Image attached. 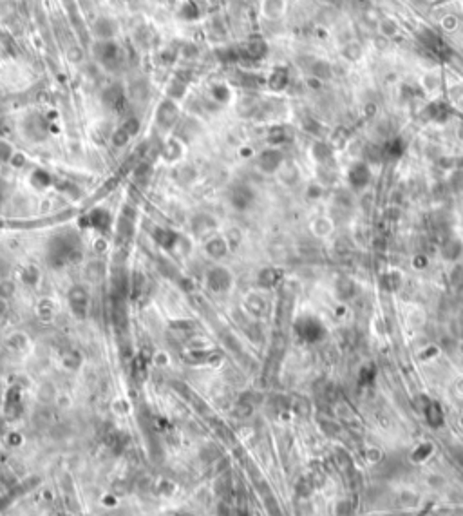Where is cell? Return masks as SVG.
<instances>
[{
    "label": "cell",
    "instance_id": "6da1fadb",
    "mask_svg": "<svg viewBox=\"0 0 463 516\" xmlns=\"http://www.w3.org/2000/svg\"><path fill=\"white\" fill-rule=\"evenodd\" d=\"M82 259L80 241L75 234H58L47 245V263L53 268H60L65 263Z\"/></svg>",
    "mask_w": 463,
    "mask_h": 516
},
{
    "label": "cell",
    "instance_id": "7a4b0ae2",
    "mask_svg": "<svg viewBox=\"0 0 463 516\" xmlns=\"http://www.w3.org/2000/svg\"><path fill=\"white\" fill-rule=\"evenodd\" d=\"M295 333L306 342H319L324 335H326V328L317 317L311 315H302L299 317L293 324Z\"/></svg>",
    "mask_w": 463,
    "mask_h": 516
},
{
    "label": "cell",
    "instance_id": "3957f363",
    "mask_svg": "<svg viewBox=\"0 0 463 516\" xmlns=\"http://www.w3.org/2000/svg\"><path fill=\"white\" fill-rule=\"evenodd\" d=\"M67 301L73 313L78 319H85L87 317V310H89V294L84 286H73L67 294Z\"/></svg>",
    "mask_w": 463,
    "mask_h": 516
},
{
    "label": "cell",
    "instance_id": "277c9868",
    "mask_svg": "<svg viewBox=\"0 0 463 516\" xmlns=\"http://www.w3.org/2000/svg\"><path fill=\"white\" fill-rule=\"evenodd\" d=\"M206 285L212 292H226L232 286V276L223 266H214L212 270H208Z\"/></svg>",
    "mask_w": 463,
    "mask_h": 516
},
{
    "label": "cell",
    "instance_id": "5b68a950",
    "mask_svg": "<svg viewBox=\"0 0 463 516\" xmlns=\"http://www.w3.org/2000/svg\"><path fill=\"white\" fill-rule=\"evenodd\" d=\"M348 181L353 189H364L368 185L371 181V171H369L368 163L359 161V163L351 165V169L348 171Z\"/></svg>",
    "mask_w": 463,
    "mask_h": 516
},
{
    "label": "cell",
    "instance_id": "8992f818",
    "mask_svg": "<svg viewBox=\"0 0 463 516\" xmlns=\"http://www.w3.org/2000/svg\"><path fill=\"white\" fill-rule=\"evenodd\" d=\"M110 214L103 208H94V210H91L89 214L85 215V219L82 225L84 226H91V228H94L98 232H107L110 226Z\"/></svg>",
    "mask_w": 463,
    "mask_h": 516
},
{
    "label": "cell",
    "instance_id": "52a82bcc",
    "mask_svg": "<svg viewBox=\"0 0 463 516\" xmlns=\"http://www.w3.org/2000/svg\"><path fill=\"white\" fill-rule=\"evenodd\" d=\"M254 200H255V194L248 185H237L234 191H232V196H230V201H232L234 208H237V210H246V208H250L252 203H254Z\"/></svg>",
    "mask_w": 463,
    "mask_h": 516
},
{
    "label": "cell",
    "instance_id": "ba28073f",
    "mask_svg": "<svg viewBox=\"0 0 463 516\" xmlns=\"http://www.w3.org/2000/svg\"><path fill=\"white\" fill-rule=\"evenodd\" d=\"M280 165H282V152L277 149H268L259 156V167L268 174L275 172Z\"/></svg>",
    "mask_w": 463,
    "mask_h": 516
},
{
    "label": "cell",
    "instance_id": "9c48e42d",
    "mask_svg": "<svg viewBox=\"0 0 463 516\" xmlns=\"http://www.w3.org/2000/svg\"><path fill=\"white\" fill-rule=\"evenodd\" d=\"M152 239H154L161 248L170 250V248H174V245L180 241V234L170 230V228H160V226H158V228L152 230Z\"/></svg>",
    "mask_w": 463,
    "mask_h": 516
},
{
    "label": "cell",
    "instance_id": "30bf717a",
    "mask_svg": "<svg viewBox=\"0 0 463 516\" xmlns=\"http://www.w3.org/2000/svg\"><path fill=\"white\" fill-rule=\"evenodd\" d=\"M178 120V109L172 102H163L158 110V123L161 127H170L174 121Z\"/></svg>",
    "mask_w": 463,
    "mask_h": 516
},
{
    "label": "cell",
    "instance_id": "8fae6325",
    "mask_svg": "<svg viewBox=\"0 0 463 516\" xmlns=\"http://www.w3.org/2000/svg\"><path fill=\"white\" fill-rule=\"evenodd\" d=\"M22 411V401H20V390L18 388H11L5 397V413L9 416H18Z\"/></svg>",
    "mask_w": 463,
    "mask_h": 516
},
{
    "label": "cell",
    "instance_id": "7c38bea8",
    "mask_svg": "<svg viewBox=\"0 0 463 516\" xmlns=\"http://www.w3.org/2000/svg\"><path fill=\"white\" fill-rule=\"evenodd\" d=\"M228 252V241L223 239V237H214L206 243V254L214 259H221V257L226 256Z\"/></svg>",
    "mask_w": 463,
    "mask_h": 516
},
{
    "label": "cell",
    "instance_id": "4fadbf2b",
    "mask_svg": "<svg viewBox=\"0 0 463 516\" xmlns=\"http://www.w3.org/2000/svg\"><path fill=\"white\" fill-rule=\"evenodd\" d=\"M280 277H282V274L277 268H264V270H261L259 277H257V283L263 288H274L280 281Z\"/></svg>",
    "mask_w": 463,
    "mask_h": 516
},
{
    "label": "cell",
    "instance_id": "5bb4252c",
    "mask_svg": "<svg viewBox=\"0 0 463 516\" xmlns=\"http://www.w3.org/2000/svg\"><path fill=\"white\" fill-rule=\"evenodd\" d=\"M423 413H425V418L433 427H440L443 424V411L438 402H429Z\"/></svg>",
    "mask_w": 463,
    "mask_h": 516
},
{
    "label": "cell",
    "instance_id": "9a60e30c",
    "mask_svg": "<svg viewBox=\"0 0 463 516\" xmlns=\"http://www.w3.org/2000/svg\"><path fill=\"white\" fill-rule=\"evenodd\" d=\"M105 103L109 107H112V109L116 110H120L121 107L125 105V96H123V91H121V87L114 86V87H110L107 93H105Z\"/></svg>",
    "mask_w": 463,
    "mask_h": 516
},
{
    "label": "cell",
    "instance_id": "2e32d148",
    "mask_svg": "<svg viewBox=\"0 0 463 516\" xmlns=\"http://www.w3.org/2000/svg\"><path fill=\"white\" fill-rule=\"evenodd\" d=\"M45 129H47V125H45V121L42 120L40 116H31L29 120H27V129L25 130H27V134H29L31 138H35V140L36 138H38V140L44 138V136L47 134Z\"/></svg>",
    "mask_w": 463,
    "mask_h": 516
},
{
    "label": "cell",
    "instance_id": "e0dca14e",
    "mask_svg": "<svg viewBox=\"0 0 463 516\" xmlns=\"http://www.w3.org/2000/svg\"><path fill=\"white\" fill-rule=\"evenodd\" d=\"M192 228L197 236H204L215 228V221L210 217V215H197L194 221H192Z\"/></svg>",
    "mask_w": 463,
    "mask_h": 516
},
{
    "label": "cell",
    "instance_id": "ac0fdd59",
    "mask_svg": "<svg viewBox=\"0 0 463 516\" xmlns=\"http://www.w3.org/2000/svg\"><path fill=\"white\" fill-rule=\"evenodd\" d=\"M385 156L391 158V160H398L402 158L403 152H405V141L402 138H393V140L387 141V145H385Z\"/></svg>",
    "mask_w": 463,
    "mask_h": 516
},
{
    "label": "cell",
    "instance_id": "d6986e66",
    "mask_svg": "<svg viewBox=\"0 0 463 516\" xmlns=\"http://www.w3.org/2000/svg\"><path fill=\"white\" fill-rule=\"evenodd\" d=\"M268 84L274 91L284 89V87L288 86V71L284 69V67H277V69L272 73V76H270Z\"/></svg>",
    "mask_w": 463,
    "mask_h": 516
},
{
    "label": "cell",
    "instance_id": "ffe728a7",
    "mask_svg": "<svg viewBox=\"0 0 463 516\" xmlns=\"http://www.w3.org/2000/svg\"><path fill=\"white\" fill-rule=\"evenodd\" d=\"M313 158L319 163H328L331 160V156H333V151H331V147L328 143H324V141H317L313 145Z\"/></svg>",
    "mask_w": 463,
    "mask_h": 516
},
{
    "label": "cell",
    "instance_id": "44dd1931",
    "mask_svg": "<svg viewBox=\"0 0 463 516\" xmlns=\"http://www.w3.org/2000/svg\"><path fill=\"white\" fill-rule=\"evenodd\" d=\"M353 294H355V285L351 283V279H348V277H340L339 283H337V296L346 301V299H349Z\"/></svg>",
    "mask_w": 463,
    "mask_h": 516
},
{
    "label": "cell",
    "instance_id": "7402d4cb",
    "mask_svg": "<svg viewBox=\"0 0 463 516\" xmlns=\"http://www.w3.org/2000/svg\"><path fill=\"white\" fill-rule=\"evenodd\" d=\"M378 31L382 36L389 38V36H394L398 33V24L393 18H382V20H378Z\"/></svg>",
    "mask_w": 463,
    "mask_h": 516
},
{
    "label": "cell",
    "instance_id": "603a6c76",
    "mask_svg": "<svg viewBox=\"0 0 463 516\" xmlns=\"http://www.w3.org/2000/svg\"><path fill=\"white\" fill-rule=\"evenodd\" d=\"M342 55L344 58H348V60L357 62L360 56H362V47H360V44H357V42H349V44L344 45Z\"/></svg>",
    "mask_w": 463,
    "mask_h": 516
},
{
    "label": "cell",
    "instance_id": "cb8c5ba5",
    "mask_svg": "<svg viewBox=\"0 0 463 516\" xmlns=\"http://www.w3.org/2000/svg\"><path fill=\"white\" fill-rule=\"evenodd\" d=\"M427 112L431 114V118L436 121H443L449 116V109L443 103H431L427 107Z\"/></svg>",
    "mask_w": 463,
    "mask_h": 516
},
{
    "label": "cell",
    "instance_id": "d4e9b609",
    "mask_svg": "<svg viewBox=\"0 0 463 516\" xmlns=\"http://www.w3.org/2000/svg\"><path fill=\"white\" fill-rule=\"evenodd\" d=\"M402 285V277H400L398 272H389L383 276V286H385V290H396L400 288Z\"/></svg>",
    "mask_w": 463,
    "mask_h": 516
},
{
    "label": "cell",
    "instance_id": "484cf974",
    "mask_svg": "<svg viewBox=\"0 0 463 516\" xmlns=\"http://www.w3.org/2000/svg\"><path fill=\"white\" fill-rule=\"evenodd\" d=\"M31 180H33L35 187H38V189H45V187L51 185V176L45 171H35V174H33Z\"/></svg>",
    "mask_w": 463,
    "mask_h": 516
},
{
    "label": "cell",
    "instance_id": "4316f807",
    "mask_svg": "<svg viewBox=\"0 0 463 516\" xmlns=\"http://www.w3.org/2000/svg\"><path fill=\"white\" fill-rule=\"evenodd\" d=\"M313 75L317 76V78H329L331 76V67H329L326 62H317V64L313 65Z\"/></svg>",
    "mask_w": 463,
    "mask_h": 516
},
{
    "label": "cell",
    "instance_id": "83f0119b",
    "mask_svg": "<svg viewBox=\"0 0 463 516\" xmlns=\"http://www.w3.org/2000/svg\"><path fill=\"white\" fill-rule=\"evenodd\" d=\"M22 281H24L25 285H36V281H38V270H36L35 266H29V268H25L22 272Z\"/></svg>",
    "mask_w": 463,
    "mask_h": 516
},
{
    "label": "cell",
    "instance_id": "f1b7e54d",
    "mask_svg": "<svg viewBox=\"0 0 463 516\" xmlns=\"http://www.w3.org/2000/svg\"><path fill=\"white\" fill-rule=\"evenodd\" d=\"M460 252H462V245H460L458 241H451V243H447V246H445V257H447V259H456V257L460 256Z\"/></svg>",
    "mask_w": 463,
    "mask_h": 516
},
{
    "label": "cell",
    "instance_id": "f546056e",
    "mask_svg": "<svg viewBox=\"0 0 463 516\" xmlns=\"http://www.w3.org/2000/svg\"><path fill=\"white\" fill-rule=\"evenodd\" d=\"M13 294H15V285H13L11 281H2V283H0V299L7 301Z\"/></svg>",
    "mask_w": 463,
    "mask_h": 516
},
{
    "label": "cell",
    "instance_id": "4dcf8cb0",
    "mask_svg": "<svg viewBox=\"0 0 463 516\" xmlns=\"http://www.w3.org/2000/svg\"><path fill=\"white\" fill-rule=\"evenodd\" d=\"M374 381V368L373 366H364L360 370V382L362 384H371Z\"/></svg>",
    "mask_w": 463,
    "mask_h": 516
},
{
    "label": "cell",
    "instance_id": "1f68e13d",
    "mask_svg": "<svg viewBox=\"0 0 463 516\" xmlns=\"http://www.w3.org/2000/svg\"><path fill=\"white\" fill-rule=\"evenodd\" d=\"M172 328H174L176 331H180V333H192L195 324L192 321H178V322H172Z\"/></svg>",
    "mask_w": 463,
    "mask_h": 516
},
{
    "label": "cell",
    "instance_id": "d6a6232c",
    "mask_svg": "<svg viewBox=\"0 0 463 516\" xmlns=\"http://www.w3.org/2000/svg\"><path fill=\"white\" fill-rule=\"evenodd\" d=\"M431 451H433L431 444H422V446L414 451V460H423V458H427V456L431 455Z\"/></svg>",
    "mask_w": 463,
    "mask_h": 516
},
{
    "label": "cell",
    "instance_id": "836d02e7",
    "mask_svg": "<svg viewBox=\"0 0 463 516\" xmlns=\"http://www.w3.org/2000/svg\"><path fill=\"white\" fill-rule=\"evenodd\" d=\"M442 25H443V29H445V31H453V29H456V27H458V18H456L454 15L443 16Z\"/></svg>",
    "mask_w": 463,
    "mask_h": 516
},
{
    "label": "cell",
    "instance_id": "e575fe53",
    "mask_svg": "<svg viewBox=\"0 0 463 516\" xmlns=\"http://www.w3.org/2000/svg\"><path fill=\"white\" fill-rule=\"evenodd\" d=\"M129 138H130V134L123 129V127H121V129L114 134V143L118 147H121V145H125V143H127V140H129Z\"/></svg>",
    "mask_w": 463,
    "mask_h": 516
},
{
    "label": "cell",
    "instance_id": "d590c367",
    "mask_svg": "<svg viewBox=\"0 0 463 516\" xmlns=\"http://www.w3.org/2000/svg\"><path fill=\"white\" fill-rule=\"evenodd\" d=\"M158 263H160V266H161V270H163V272H165V276H169V277H174V274H178V270H176L174 266L170 265L169 261H165V259H160V261H158Z\"/></svg>",
    "mask_w": 463,
    "mask_h": 516
},
{
    "label": "cell",
    "instance_id": "8d00e7d4",
    "mask_svg": "<svg viewBox=\"0 0 463 516\" xmlns=\"http://www.w3.org/2000/svg\"><path fill=\"white\" fill-rule=\"evenodd\" d=\"M123 129L127 130V132H129L130 136H132V134H136V132H138V129H140V123H138V120H134V118H130V120L125 121Z\"/></svg>",
    "mask_w": 463,
    "mask_h": 516
},
{
    "label": "cell",
    "instance_id": "74e56055",
    "mask_svg": "<svg viewBox=\"0 0 463 516\" xmlns=\"http://www.w3.org/2000/svg\"><path fill=\"white\" fill-rule=\"evenodd\" d=\"M212 95L215 96V100H219V102H224L226 98H228V91L224 89L223 86H217L212 89Z\"/></svg>",
    "mask_w": 463,
    "mask_h": 516
},
{
    "label": "cell",
    "instance_id": "f35d334b",
    "mask_svg": "<svg viewBox=\"0 0 463 516\" xmlns=\"http://www.w3.org/2000/svg\"><path fill=\"white\" fill-rule=\"evenodd\" d=\"M270 140L275 141V143H280V141H284V129L277 127V129L272 130V134H270Z\"/></svg>",
    "mask_w": 463,
    "mask_h": 516
},
{
    "label": "cell",
    "instance_id": "ab89813d",
    "mask_svg": "<svg viewBox=\"0 0 463 516\" xmlns=\"http://www.w3.org/2000/svg\"><path fill=\"white\" fill-rule=\"evenodd\" d=\"M9 156H11L9 145L0 141V161H7V160H9Z\"/></svg>",
    "mask_w": 463,
    "mask_h": 516
},
{
    "label": "cell",
    "instance_id": "60d3db41",
    "mask_svg": "<svg viewBox=\"0 0 463 516\" xmlns=\"http://www.w3.org/2000/svg\"><path fill=\"white\" fill-rule=\"evenodd\" d=\"M4 196H5V185H4V181H0V205H2V201H4Z\"/></svg>",
    "mask_w": 463,
    "mask_h": 516
},
{
    "label": "cell",
    "instance_id": "b9f144b4",
    "mask_svg": "<svg viewBox=\"0 0 463 516\" xmlns=\"http://www.w3.org/2000/svg\"><path fill=\"white\" fill-rule=\"evenodd\" d=\"M4 311H5V303L4 299H0V313H4Z\"/></svg>",
    "mask_w": 463,
    "mask_h": 516
},
{
    "label": "cell",
    "instance_id": "7bdbcfd3",
    "mask_svg": "<svg viewBox=\"0 0 463 516\" xmlns=\"http://www.w3.org/2000/svg\"><path fill=\"white\" fill-rule=\"evenodd\" d=\"M460 167H463V160H460Z\"/></svg>",
    "mask_w": 463,
    "mask_h": 516
}]
</instances>
